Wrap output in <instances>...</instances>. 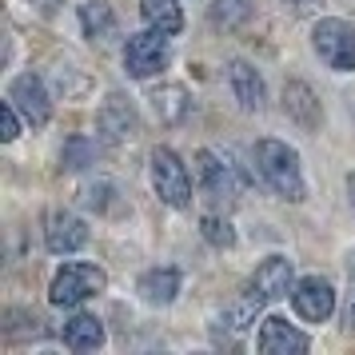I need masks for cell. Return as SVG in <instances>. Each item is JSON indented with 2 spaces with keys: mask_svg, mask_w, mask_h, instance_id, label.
<instances>
[{
  "mask_svg": "<svg viewBox=\"0 0 355 355\" xmlns=\"http://www.w3.org/2000/svg\"><path fill=\"white\" fill-rule=\"evenodd\" d=\"M256 168H259V176L268 180V188H272L275 196H284L291 204H300L307 196L304 172H300V156H295V148H288L284 140H259L256 144Z\"/></svg>",
  "mask_w": 355,
  "mask_h": 355,
  "instance_id": "6da1fadb",
  "label": "cell"
},
{
  "mask_svg": "<svg viewBox=\"0 0 355 355\" xmlns=\"http://www.w3.org/2000/svg\"><path fill=\"white\" fill-rule=\"evenodd\" d=\"M108 288V275L96 263H64L49 288V300L56 307H80L84 300H92Z\"/></svg>",
  "mask_w": 355,
  "mask_h": 355,
  "instance_id": "7a4b0ae2",
  "label": "cell"
},
{
  "mask_svg": "<svg viewBox=\"0 0 355 355\" xmlns=\"http://www.w3.org/2000/svg\"><path fill=\"white\" fill-rule=\"evenodd\" d=\"M311 44L320 52V60L327 68H336V72H352L355 68V24L347 20H336L327 17L315 24V33H311Z\"/></svg>",
  "mask_w": 355,
  "mask_h": 355,
  "instance_id": "3957f363",
  "label": "cell"
},
{
  "mask_svg": "<svg viewBox=\"0 0 355 355\" xmlns=\"http://www.w3.org/2000/svg\"><path fill=\"white\" fill-rule=\"evenodd\" d=\"M152 184L168 208H188L192 204V176L180 164V156L172 148H156L152 152Z\"/></svg>",
  "mask_w": 355,
  "mask_h": 355,
  "instance_id": "277c9868",
  "label": "cell"
},
{
  "mask_svg": "<svg viewBox=\"0 0 355 355\" xmlns=\"http://www.w3.org/2000/svg\"><path fill=\"white\" fill-rule=\"evenodd\" d=\"M164 64H168V33L148 28V33L128 36V44H124V68H128V76L144 80L152 72H160Z\"/></svg>",
  "mask_w": 355,
  "mask_h": 355,
  "instance_id": "5b68a950",
  "label": "cell"
},
{
  "mask_svg": "<svg viewBox=\"0 0 355 355\" xmlns=\"http://www.w3.org/2000/svg\"><path fill=\"white\" fill-rule=\"evenodd\" d=\"M100 132H104V140H112V144H124V140H136V132H140V116L132 108V100L124 92H108L104 104H100V116H96Z\"/></svg>",
  "mask_w": 355,
  "mask_h": 355,
  "instance_id": "8992f818",
  "label": "cell"
},
{
  "mask_svg": "<svg viewBox=\"0 0 355 355\" xmlns=\"http://www.w3.org/2000/svg\"><path fill=\"white\" fill-rule=\"evenodd\" d=\"M8 100L20 108V116L33 124V128H44L52 116V104H49V88H44V80L36 76V72H24V76H17L12 80V88H8Z\"/></svg>",
  "mask_w": 355,
  "mask_h": 355,
  "instance_id": "52a82bcc",
  "label": "cell"
},
{
  "mask_svg": "<svg viewBox=\"0 0 355 355\" xmlns=\"http://www.w3.org/2000/svg\"><path fill=\"white\" fill-rule=\"evenodd\" d=\"M291 304H295V311H300V320L323 323L331 311H336V291H331V284H327V279H320V275H307V279H300V284H295V291H291Z\"/></svg>",
  "mask_w": 355,
  "mask_h": 355,
  "instance_id": "ba28073f",
  "label": "cell"
},
{
  "mask_svg": "<svg viewBox=\"0 0 355 355\" xmlns=\"http://www.w3.org/2000/svg\"><path fill=\"white\" fill-rule=\"evenodd\" d=\"M288 291H295V279H291V259L284 256H268L252 275V295H259L263 304H275V300H288Z\"/></svg>",
  "mask_w": 355,
  "mask_h": 355,
  "instance_id": "9c48e42d",
  "label": "cell"
},
{
  "mask_svg": "<svg viewBox=\"0 0 355 355\" xmlns=\"http://www.w3.org/2000/svg\"><path fill=\"white\" fill-rule=\"evenodd\" d=\"M256 347L263 355H300L311 347V339L304 331H295L288 320H279V315H268V320L259 323V339Z\"/></svg>",
  "mask_w": 355,
  "mask_h": 355,
  "instance_id": "30bf717a",
  "label": "cell"
},
{
  "mask_svg": "<svg viewBox=\"0 0 355 355\" xmlns=\"http://www.w3.org/2000/svg\"><path fill=\"white\" fill-rule=\"evenodd\" d=\"M44 243L56 256H72V252H80L88 243V224L80 216H72V211H52L49 227H44Z\"/></svg>",
  "mask_w": 355,
  "mask_h": 355,
  "instance_id": "8fae6325",
  "label": "cell"
},
{
  "mask_svg": "<svg viewBox=\"0 0 355 355\" xmlns=\"http://www.w3.org/2000/svg\"><path fill=\"white\" fill-rule=\"evenodd\" d=\"M196 176H200V184H204L211 196H236V192H240L236 164L220 160V156L208 152V148H200V152H196Z\"/></svg>",
  "mask_w": 355,
  "mask_h": 355,
  "instance_id": "7c38bea8",
  "label": "cell"
},
{
  "mask_svg": "<svg viewBox=\"0 0 355 355\" xmlns=\"http://www.w3.org/2000/svg\"><path fill=\"white\" fill-rule=\"evenodd\" d=\"M148 100H152L156 120L168 124V128L184 124V116H188V108H192V96H188V88H184V84H160V88H152V92H148Z\"/></svg>",
  "mask_w": 355,
  "mask_h": 355,
  "instance_id": "4fadbf2b",
  "label": "cell"
},
{
  "mask_svg": "<svg viewBox=\"0 0 355 355\" xmlns=\"http://www.w3.org/2000/svg\"><path fill=\"white\" fill-rule=\"evenodd\" d=\"M227 84H232V92H236V100H240V108H248V112H259L263 108V80H259V72L248 60H232L227 64Z\"/></svg>",
  "mask_w": 355,
  "mask_h": 355,
  "instance_id": "5bb4252c",
  "label": "cell"
},
{
  "mask_svg": "<svg viewBox=\"0 0 355 355\" xmlns=\"http://www.w3.org/2000/svg\"><path fill=\"white\" fill-rule=\"evenodd\" d=\"M284 112H288L300 128H320V120H323L320 100H315V92H311L304 80L284 84Z\"/></svg>",
  "mask_w": 355,
  "mask_h": 355,
  "instance_id": "9a60e30c",
  "label": "cell"
},
{
  "mask_svg": "<svg viewBox=\"0 0 355 355\" xmlns=\"http://www.w3.org/2000/svg\"><path fill=\"white\" fill-rule=\"evenodd\" d=\"M136 291H140V300H144V304L168 307L172 300H176V291H180V272H176V268H152V272L140 275Z\"/></svg>",
  "mask_w": 355,
  "mask_h": 355,
  "instance_id": "2e32d148",
  "label": "cell"
},
{
  "mask_svg": "<svg viewBox=\"0 0 355 355\" xmlns=\"http://www.w3.org/2000/svg\"><path fill=\"white\" fill-rule=\"evenodd\" d=\"M80 28L88 40H112L116 36V12L108 0H88L80 4Z\"/></svg>",
  "mask_w": 355,
  "mask_h": 355,
  "instance_id": "e0dca14e",
  "label": "cell"
},
{
  "mask_svg": "<svg viewBox=\"0 0 355 355\" xmlns=\"http://www.w3.org/2000/svg\"><path fill=\"white\" fill-rule=\"evenodd\" d=\"M104 343V323L96 315H72L64 323V347L72 352H96Z\"/></svg>",
  "mask_w": 355,
  "mask_h": 355,
  "instance_id": "ac0fdd59",
  "label": "cell"
},
{
  "mask_svg": "<svg viewBox=\"0 0 355 355\" xmlns=\"http://www.w3.org/2000/svg\"><path fill=\"white\" fill-rule=\"evenodd\" d=\"M140 17L148 20V28H160L168 36H176L184 28V12L176 0H140Z\"/></svg>",
  "mask_w": 355,
  "mask_h": 355,
  "instance_id": "d6986e66",
  "label": "cell"
},
{
  "mask_svg": "<svg viewBox=\"0 0 355 355\" xmlns=\"http://www.w3.org/2000/svg\"><path fill=\"white\" fill-rule=\"evenodd\" d=\"M116 184H108V180H100V184H88L84 188V204L92 211H104V216H116V211H124V204L116 200Z\"/></svg>",
  "mask_w": 355,
  "mask_h": 355,
  "instance_id": "ffe728a7",
  "label": "cell"
},
{
  "mask_svg": "<svg viewBox=\"0 0 355 355\" xmlns=\"http://www.w3.org/2000/svg\"><path fill=\"white\" fill-rule=\"evenodd\" d=\"M92 160H96V144L84 140V136H72L64 144V152H60V164H64L68 172H80V168H88Z\"/></svg>",
  "mask_w": 355,
  "mask_h": 355,
  "instance_id": "44dd1931",
  "label": "cell"
},
{
  "mask_svg": "<svg viewBox=\"0 0 355 355\" xmlns=\"http://www.w3.org/2000/svg\"><path fill=\"white\" fill-rule=\"evenodd\" d=\"M200 232H204V240H208L211 248H232V243H236L232 224H227V220H216V216H204V220H200Z\"/></svg>",
  "mask_w": 355,
  "mask_h": 355,
  "instance_id": "7402d4cb",
  "label": "cell"
},
{
  "mask_svg": "<svg viewBox=\"0 0 355 355\" xmlns=\"http://www.w3.org/2000/svg\"><path fill=\"white\" fill-rule=\"evenodd\" d=\"M248 12H252V0H216V20L220 24H243L248 20Z\"/></svg>",
  "mask_w": 355,
  "mask_h": 355,
  "instance_id": "603a6c76",
  "label": "cell"
},
{
  "mask_svg": "<svg viewBox=\"0 0 355 355\" xmlns=\"http://www.w3.org/2000/svg\"><path fill=\"white\" fill-rule=\"evenodd\" d=\"M20 136V108L12 100L0 104V140H17Z\"/></svg>",
  "mask_w": 355,
  "mask_h": 355,
  "instance_id": "cb8c5ba5",
  "label": "cell"
},
{
  "mask_svg": "<svg viewBox=\"0 0 355 355\" xmlns=\"http://www.w3.org/2000/svg\"><path fill=\"white\" fill-rule=\"evenodd\" d=\"M343 331L355 336V279H352V291H347V304H343Z\"/></svg>",
  "mask_w": 355,
  "mask_h": 355,
  "instance_id": "d4e9b609",
  "label": "cell"
},
{
  "mask_svg": "<svg viewBox=\"0 0 355 355\" xmlns=\"http://www.w3.org/2000/svg\"><path fill=\"white\" fill-rule=\"evenodd\" d=\"M284 4H288L295 17H311V12L320 8V0H284Z\"/></svg>",
  "mask_w": 355,
  "mask_h": 355,
  "instance_id": "484cf974",
  "label": "cell"
},
{
  "mask_svg": "<svg viewBox=\"0 0 355 355\" xmlns=\"http://www.w3.org/2000/svg\"><path fill=\"white\" fill-rule=\"evenodd\" d=\"M33 4L40 8V12H44V17H56V8H60L64 0H33Z\"/></svg>",
  "mask_w": 355,
  "mask_h": 355,
  "instance_id": "4316f807",
  "label": "cell"
},
{
  "mask_svg": "<svg viewBox=\"0 0 355 355\" xmlns=\"http://www.w3.org/2000/svg\"><path fill=\"white\" fill-rule=\"evenodd\" d=\"M347 196H352V204H355V172H352V180H347Z\"/></svg>",
  "mask_w": 355,
  "mask_h": 355,
  "instance_id": "83f0119b",
  "label": "cell"
}]
</instances>
